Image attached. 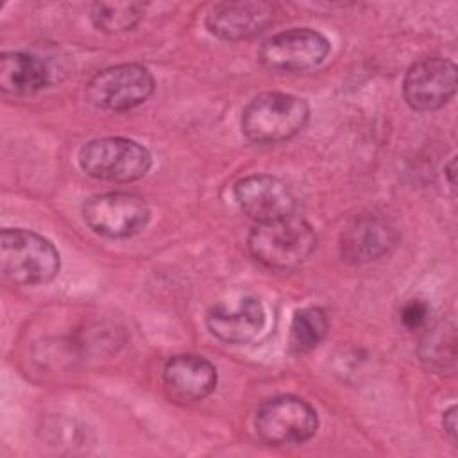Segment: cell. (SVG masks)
Here are the masks:
<instances>
[{"label":"cell","instance_id":"cell-13","mask_svg":"<svg viewBox=\"0 0 458 458\" xmlns=\"http://www.w3.org/2000/svg\"><path fill=\"white\" fill-rule=\"evenodd\" d=\"M274 18V7L267 2H222L206 16V29L227 41L250 38L261 32Z\"/></svg>","mask_w":458,"mask_h":458},{"label":"cell","instance_id":"cell-8","mask_svg":"<svg viewBox=\"0 0 458 458\" xmlns=\"http://www.w3.org/2000/svg\"><path fill=\"white\" fill-rule=\"evenodd\" d=\"M329 39L313 29L277 32L258 50L259 63L274 72H304L318 66L329 54Z\"/></svg>","mask_w":458,"mask_h":458},{"label":"cell","instance_id":"cell-14","mask_svg":"<svg viewBox=\"0 0 458 458\" xmlns=\"http://www.w3.org/2000/svg\"><path fill=\"white\" fill-rule=\"evenodd\" d=\"M216 379L215 365L195 354L174 356L163 370V381L172 397L186 403L208 397L215 390Z\"/></svg>","mask_w":458,"mask_h":458},{"label":"cell","instance_id":"cell-20","mask_svg":"<svg viewBox=\"0 0 458 458\" xmlns=\"http://www.w3.org/2000/svg\"><path fill=\"white\" fill-rule=\"evenodd\" d=\"M442 428H444V433L447 435V438L451 440V444H454L456 442V406H451L444 411Z\"/></svg>","mask_w":458,"mask_h":458},{"label":"cell","instance_id":"cell-10","mask_svg":"<svg viewBox=\"0 0 458 458\" xmlns=\"http://www.w3.org/2000/svg\"><path fill=\"white\" fill-rule=\"evenodd\" d=\"M234 199L240 209L258 224L293 215L295 199L290 188L277 177L252 174L234 184Z\"/></svg>","mask_w":458,"mask_h":458},{"label":"cell","instance_id":"cell-9","mask_svg":"<svg viewBox=\"0 0 458 458\" xmlns=\"http://www.w3.org/2000/svg\"><path fill=\"white\" fill-rule=\"evenodd\" d=\"M403 93L415 111H437L456 93V64L444 57H424L413 63L403 81Z\"/></svg>","mask_w":458,"mask_h":458},{"label":"cell","instance_id":"cell-1","mask_svg":"<svg viewBox=\"0 0 458 458\" xmlns=\"http://www.w3.org/2000/svg\"><path fill=\"white\" fill-rule=\"evenodd\" d=\"M256 261L274 270H292L302 265L317 247L313 227L295 216L258 224L247 240Z\"/></svg>","mask_w":458,"mask_h":458},{"label":"cell","instance_id":"cell-17","mask_svg":"<svg viewBox=\"0 0 458 458\" xmlns=\"http://www.w3.org/2000/svg\"><path fill=\"white\" fill-rule=\"evenodd\" d=\"M145 5L140 2H97L91 7L93 25L107 34H118L134 29L141 16Z\"/></svg>","mask_w":458,"mask_h":458},{"label":"cell","instance_id":"cell-4","mask_svg":"<svg viewBox=\"0 0 458 458\" xmlns=\"http://www.w3.org/2000/svg\"><path fill=\"white\" fill-rule=\"evenodd\" d=\"M79 165L93 179L132 182L150 170L152 156L134 140L107 136L82 145L79 150Z\"/></svg>","mask_w":458,"mask_h":458},{"label":"cell","instance_id":"cell-12","mask_svg":"<svg viewBox=\"0 0 458 458\" xmlns=\"http://www.w3.org/2000/svg\"><path fill=\"white\" fill-rule=\"evenodd\" d=\"M206 324L218 340L242 345L254 340L265 327V310L259 299L243 295L215 304L208 311Z\"/></svg>","mask_w":458,"mask_h":458},{"label":"cell","instance_id":"cell-16","mask_svg":"<svg viewBox=\"0 0 458 458\" xmlns=\"http://www.w3.org/2000/svg\"><path fill=\"white\" fill-rule=\"evenodd\" d=\"M329 327L324 310L310 306L297 310L290 324V349L293 352H308L315 349L326 336Z\"/></svg>","mask_w":458,"mask_h":458},{"label":"cell","instance_id":"cell-6","mask_svg":"<svg viewBox=\"0 0 458 458\" xmlns=\"http://www.w3.org/2000/svg\"><path fill=\"white\" fill-rule=\"evenodd\" d=\"M318 428L315 408L304 399L279 395L265 401L254 417L258 437L270 445H292L310 440Z\"/></svg>","mask_w":458,"mask_h":458},{"label":"cell","instance_id":"cell-18","mask_svg":"<svg viewBox=\"0 0 458 458\" xmlns=\"http://www.w3.org/2000/svg\"><path fill=\"white\" fill-rule=\"evenodd\" d=\"M454 329L451 327L449 333L445 335L444 326H437L431 333H428L426 340L422 342L420 347V356L424 361H428L429 365H437V367H445L444 361L445 360H454V352L453 351H445V347L454 349Z\"/></svg>","mask_w":458,"mask_h":458},{"label":"cell","instance_id":"cell-15","mask_svg":"<svg viewBox=\"0 0 458 458\" xmlns=\"http://www.w3.org/2000/svg\"><path fill=\"white\" fill-rule=\"evenodd\" d=\"M48 84V70L41 59L25 52H4L0 57V89L27 97Z\"/></svg>","mask_w":458,"mask_h":458},{"label":"cell","instance_id":"cell-3","mask_svg":"<svg viewBox=\"0 0 458 458\" xmlns=\"http://www.w3.org/2000/svg\"><path fill=\"white\" fill-rule=\"evenodd\" d=\"M310 107L301 97L268 91L247 104L242 113V132L252 143H279L295 136L308 122Z\"/></svg>","mask_w":458,"mask_h":458},{"label":"cell","instance_id":"cell-21","mask_svg":"<svg viewBox=\"0 0 458 458\" xmlns=\"http://www.w3.org/2000/svg\"><path fill=\"white\" fill-rule=\"evenodd\" d=\"M445 174H447V181H449V186L454 190V179H453V175H454V157L449 161V165L445 166Z\"/></svg>","mask_w":458,"mask_h":458},{"label":"cell","instance_id":"cell-7","mask_svg":"<svg viewBox=\"0 0 458 458\" xmlns=\"http://www.w3.org/2000/svg\"><path fill=\"white\" fill-rule=\"evenodd\" d=\"M88 227L106 238H129L138 234L150 220L147 202L127 191H109L88 199L82 206Z\"/></svg>","mask_w":458,"mask_h":458},{"label":"cell","instance_id":"cell-19","mask_svg":"<svg viewBox=\"0 0 458 458\" xmlns=\"http://www.w3.org/2000/svg\"><path fill=\"white\" fill-rule=\"evenodd\" d=\"M429 318V306L419 299L406 302L401 310V322L406 329L415 331L428 324Z\"/></svg>","mask_w":458,"mask_h":458},{"label":"cell","instance_id":"cell-2","mask_svg":"<svg viewBox=\"0 0 458 458\" xmlns=\"http://www.w3.org/2000/svg\"><path fill=\"white\" fill-rule=\"evenodd\" d=\"M61 267L57 249L41 234L7 227L0 234V270L14 284L50 283Z\"/></svg>","mask_w":458,"mask_h":458},{"label":"cell","instance_id":"cell-11","mask_svg":"<svg viewBox=\"0 0 458 458\" xmlns=\"http://www.w3.org/2000/svg\"><path fill=\"white\" fill-rule=\"evenodd\" d=\"M395 225L383 215L361 213L354 216L340 236V254L349 263L374 261L397 243Z\"/></svg>","mask_w":458,"mask_h":458},{"label":"cell","instance_id":"cell-5","mask_svg":"<svg viewBox=\"0 0 458 458\" xmlns=\"http://www.w3.org/2000/svg\"><path fill=\"white\" fill-rule=\"evenodd\" d=\"M152 73L136 63L114 64L100 70L86 84V100L104 111H129L141 106L154 93Z\"/></svg>","mask_w":458,"mask_h":458}]
</instances>
